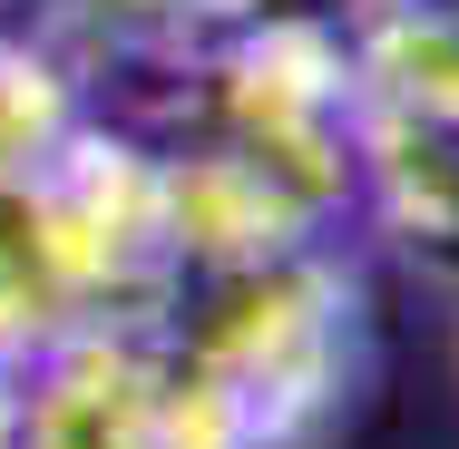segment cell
<instances>
[{"label": "cell", "instance_id": "52a82bcc", "mask_svg": "<svg viewBox=\"0 0 459 449\" xmlns=\"http://www.w3.org/2000/svg\"><path fill=\"white\" fill-rule=\"evenodd\" d=\"M352 59H362V98L411 108V117H459V10L371 0L352 10Z\"/></svg>", "mask_w": 459, "mask_h": 449}, {"label": "cell", "instance_id": "3957f363", "mask_svg": "<svg viewBox=\"0 0 459 449\" xmlns=\"http://www.w3.org/2000/svg\"><path fill=\"white\" fill-rule=\"evenodd\" d=\"M195 108H205V137L245 147L323 225L352 205V127H362L352 20H333V10H245L205 49Z\"/></svg>", "mask_w": 459, "mask_h": 449}, {"label": "cell", "instance_id": "7c38bea8", "mask_svg": "<svg viewBox=\"0 0 459 449\" xmlns=\"http://www.w3.org/2000/svg\"><path fill=\"white\" fill-rule=\"evenodd\" d=\"M352 10H371V0H352ZM352 10H342V20H352ZM440 10H459V0H440Z\"/></svg>", "mask_w": 459, "mask_h": 449}, {"label": "cell", "instance_id": "277c9868", "mask_svg": "<svg viewBox=\"0 0 459 449\" xmlns=\"http://www.w3.org/2000/svg\"><path fill=\"white\" fill-rule=\"evenodd\" d=\"M10 449H157V332L69 323L20 371Z\"/></svg>", "mask_w": 459, "mask_h": 449}, {"label": "cell", "instance_id": "6da1fadb", "mask_svg": "<svg viewBox=\"0 0 459 449\" xmlns=\"http://www.w3.org/2000/svg\"><path fill=\"white\" fill-rule=\"evenodd\" d=\"M167 342H186L195 361H215L255 420V449H323L371 381V323L362 283L342 255L293 245L245 273H205L186 283Z\"/></svg>", "mask_w": 459, "mask_h": 449}, {"label": "cell", "instance_id": "30bf717a", "mask_svg": "<svg viewBox=\"0 0 459 449\" xmlns=\"http://www.w3.org/2000/svg\"><path fill=\"white\" fill-rule=\"evenodd\" d=\"M20 371H30V361H0V449L20 440Z\"/></svg>", "mask_w": 459, "mask_h": 449}, {"label": "cell", "instance_id": "7a4b0ae2", "mask_svg": "<svg viewBox=\"0 0 459 449\" xmlns=\"http://www.w3.org/2000/svg\"><path fill=\"white\" fill-rule=\"evenodd\" d=\"M0 215L20 225L30 264L49 273L69 323H127V332L177 323L186 273H177V245H167V195H157V147L147 137L79 117L0 195Z\"/></svg>", "mask_w": 459, "mask_h": 449}, {"label": "cell", "instance_id": "ba28073f", "mask_svg": "<svg viewBox=\"0 0 459 449\" xmlns=\"http://www.w3.org/2000/svg\"><path fill=\"white\" fill-rule=\"evenodd\" d=\"M79 117H89V89L69 79V59L49 39H0V195L30 177Z\"/></svg>", "mask_w": 459, "mask_h": 449}, {"label": "cell", "instance_id": "5b68a950", "mask_svg": "<svg viewBox=\"0 0 459 449\" xmlns=\"http://www.w3.org/2000/svg\"><path fill=\"white\" fill-rule=\"evenodd\" d=\"M157 195H167V245H177V273L205 283V273H245L264 255H293L323 235V215L303 195H283L245 147L225 137H195V147H157Z\"/></svg>", "mask_w": 459, "mask_h": 449}, {"label": "cell", "instance_id": "8992f818", "mask_svg": "<svg viewBox=\"0 0 459 449\" xmlns=\"http://www.w3.org/2000/svg\"><path fill=\"white\" fill-rule=\"evenodd\" d=\"M352 205L411 255L420 273L459 283V117H411L362 98L352 127Z\"/></svg>", "mask_w": 459, "mask_h": 449}, {"label": "cell", "instance_id": "8fae6325", "mask_svg": "<svg viewBox=\"0 0 459 449\" xmlns=\"http://www.w3.org/2000/svg\"><path fill=\"white\" fill-rule=\"evenodd\" d=\"M225 10L245 20V10H323V0H225ZM342 10H352V0H342Z\"/></svg>", "mask_w": 459, "mask_h": 449}, {"label": "cell", "instance_id": "9c48e42d", "mask_svg": "<svg viewBox=\"0 0 459 449\" xmlns=\"http://www.w3.org/2000/svg\"><path fill=\"white\" fill-rule=\"evenodd\" d=\"M59 332H69V303L49 293V273L30 264L20 225L0 215V361H30V352H49Z\"/></svg>", "mask_w": 459, "mask_h": 449}]
</instances>
